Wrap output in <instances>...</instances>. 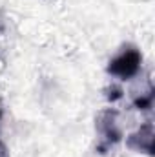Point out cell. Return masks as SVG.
Wrapping results in <instances>:
<instances>
[{"label": "cell", "mask_w": 155, "mask_h": 157, "mask_svg": "<svg viewBox=\"0 0 155 157\" xmlns=\"http://www.w3.org/2000/svg\"><path fill=\"white\" fill-rule=\"evenodd\" d=\"M95 128H97V132L102 137V143L97 148L99 154H106V150L112 144H117L122 139V132H120L119 122H117L115 110H104V112H100L99 117H97V122H95Z\"/></svg>", "instance_id": "cell-2"}, {"label": "cell", "mask_w": 155, "mask_h": 157, "mask_svg": "<svg viewBox=\"0 0 155 157\" xmlns=\"http://www.w3.org/2000/svg\"><path fill=\"white\" fill-rule=\"evenodd\" d=\"M0 157H9V150H7V146L2 139H0Z\"/></svg>", "instance_id": "cell-5"}, {"label": "cell", "mask_w": 155, "mask_h": 157, "mask_svg": "<svg viewBox=\"0 0 155 157\" xmlns=\"http://www.w3.org/2000/svg\"><path fill=\"white\" fill-rule=\"evenodd\" d=\"M153 137H155L153 124H152V122H144L139 130H135L133 133L128 135V139H126V146L131 148V150H135V152L148 154V155L152 157L153 155V152H155Z\"/></svg>", "instance_id": "cell-3"}, {"label": "cell", "mask_w": 155, "mask_h": 157, "mask_svg": "<svg viewBox=\"0 0 155 157\" xmlns=\"http://www.w3.org/2000/svg\"><path fill=\"white\" fill-rule=\"evenodd\" d=\"M0 117H2V112H0Z\"/></svg>", "instance_id": "cell-6"}, {"label": "cell", "mask_w": 155, "mask_h": 157, "mask_svg": "<svg viewBox=\"0 0 155 157\" xmlns=\"http://www.w3.org/2000/svg\"><path fill=\"white\" fill-rule=\"evenodd\" d=\"M152 104H153V90H150L144 97H137L135 101H133V106L137 108V110H150L152 108Z\"/></svg>", "instance_id": "cell-4"}, {"label": "cell", "mask_w": 155, "mask_h": 157, "mask_svg": "<svg viewBox=\"0 0 155 157\" xmlns=\"http://www.w3.org/2000/svg\"><path fill=\"white\" fill-rule=\"evenodd\" d=\"M141 64H142L141 51L135 49V48H126L122 53H119L115 59L110 60L108 73L120 78V80H128V78H133L139 73Z\"/></svg>", "instance_id": "cell-1"}]
</instances>
